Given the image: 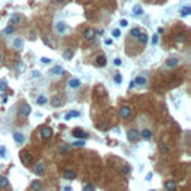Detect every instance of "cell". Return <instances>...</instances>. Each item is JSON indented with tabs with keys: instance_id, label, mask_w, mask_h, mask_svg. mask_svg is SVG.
<instances>
[{
	"instance_id": "bcb514c9",
	"label": "cell",
	"mask_w": 191,
	"mask_h": 191,
	"mask_svg": "<svg viewBox=\"0 0 191 191\" xmlns=\"http://www.w3.org/2000/svg\"><path fill=\"white\" fill-rule=\"evenodd\" d=\"M134 87H136V84H134V81H131V82H130V85H128V88L131 90V88H134Z\"/></svg>"
},
{
	"instance_id": "ba28073f",
	"label": "cell",
	"mask_w": 191,
	"mask_h": 191,
	"mask_svg": "<svg viewBox=\"0 0 191 191\" xmlns=\"http://www.w3.org/2000/svg\"><path fill=\"white\" fill-rule=\"evenodd\" d=\"M33 170H35V175H36V176H42V175L45 173V166H43L42 163H37Z\"/></svg>"
},
{
	"instance_id": "5b68a950",
	"label": "cell",
	"mask_w": 191,
	"mask_h": 191,
	"mask_svg": "<svg viewBox=\"0 0 191 191\" xmlns=\"http://www.w3.org/2000/svg\"><path fill=\"white\" fill-rule=\"evenodd\" d=\"M96 37V30L94 29H87V30H85L84 31V39H85V41H93V39Z\"/></svg>"
},
{
	"instance_id": "ac0fdd59",
	"label": "cell",
	"mask_w": 191,
	"mask_h": 191,
	"mask_svg": "<svg viewBox=\"0 0 191 191\" xmlns=\"http://www.w3.org/2000/svg\"><path fill=\"white\" fill-rule=\"evenodd\" d=\"M14 140L17 143H24V134H21L19 131H15L14 133Z\"/></svg>"
},
{
	"instance_id": "f6af8a7d",
	"label": "cell",
	"mask_w": 191,
	"mask_h": 191,
	"mask_svg": "<svg viewBox=\"0 0 191 191\" xmlns=\"http://www.w3.org/2000/svg\"><path fill=\"white\" fill-rule=\"evenodd\" d=\"M24 69H25V66H24L23 63H19V64H18V70H24Z\"/></svg>"
},
{
	"instance_id": "d590c367",
	"label": "cell",
	"mask_w": 191,
	"mask_h": 191,
	"mask_svg": "<svg viewBox=\"0 0 191 191\" xmlns=\"http://www.w3.org/2000/svg\"><path fill=\"white\" fill-rule=\"evenodd\" d=\"M130 170H131V167H130V166H122L121 172H122L124 175H128V173H130Z\"/></svg>"
},
{
	"instance_id": "f1b7e54d",
	"label": "cell",
	"mask_w": 191,
	"mask_h": 191,
	"mask_svg": "<svg viewBox=\"0 0 191 191\" xmlns=\"http://www.w3.org/2000/svg\"><path fill=\"white\" fill-rule=\"evenodd\" d=\"M47 102H48L47 96H39V97H37V100H36V103H37V104H45Z\"/></svg>"
},
{
	"instance_id": "44dd1931",
	"label": "cell",
	"mask_w": 191,
	"mask_h": 191,
	"mask_svg": "<svg viewBox=\"0 0 191 191\" xmlns=\"http://www.w3.org/2000/svg\"><path fill=\"white\" fill-rule=\"evenodd\" d=\"M169 146H167V145L166 143H160V154L161 155H167L169 154Z\"/></svg>"
},
{
	"instance_id": "74e56055",
	"label": "cell",
	"mask_w": 191,
	"mask_h": 191,
	"mask_svg": "<svg viewBox=\"0 0 191 191\" xmlns=\"http://www.w3.org/2000/svg\"><path fill=\"white\" fill-rule=\"evenodd\" d=\"M112 36H114V37H120L121 36V31L118 30V29H115L114 31H112Z\"/></svg>"
},
{
	"instance_id": "ab89813d",
	"label": "cell",
	"mask_w": 191,
	"mask_h": 191,
	"mask_svg": "<svg viewBox=\"0 0 191 191\" xmlns=\"http://www.w3.org/2000/svg\"><path fill=\"white\" fill-rule=\"evenodd\" d=\"M41 61H42L43 64H49V63H51V58H47V57H42V58H41Z\"/></svg>"
},
{
	"instance_id": "f5cc1de1",
	"label": "cell",
	"mask_w": 191,
	"mask_h": 191,
	"mask_svg": "<svg viewBox=\"0 0 191 191\" xmlns=\"http://www.w3.org/2000/svg\"><path fill=\"white\" fill-rule=\"evenodd\" d=\"M151 191H155V190H151Z\"/></svg>"
},
{
	"instance_id": "3957f363",
	"label": "cell",
	"mask_w": 191,
	"mask_h": 191,
	"mask_svg": "<svg viewBox=\"0 0 191 191\" xmlns=\"http://www.w3.org/2000/svg\"><path fill=\"white\" fill-rule=\"evenodd\" d=\"M72 134H73L76 139H87V137H88V133H87V131H84L82 128H75Z\"/></svg>"
},
{
	"instance_id": "d6a6232c",
	"label": "cell",
	"mask_w": 191,
	"mask_h": 191,
	"mask_svg": "<svg viewBox=\"0 0 191 191\" xmlns=\"http://www.w3.org/2000/svg\"><path fill=\"white\" fill-rule=\"evenodd\" d=\"M14 47H15L17 49H21V47H23L21 39H14Z\"/></svg>"
},
{
	"instance_id": "836d02e7",
	"label": "cell",
	"mask_w": 191,
	"mask_h": 191,
	"mask_svg": "<svg viewBox=\"0 0 191 191\" xmlns=\"http://www.w3.org/2000/svg\"><path fill=\"white\" fill-rule=\"evenodd\" d=\"M114 81H115V84H118V85H120V84L122 82V76H121L120 73H115V76H114Z\"/></svg>"
},
{
	"instance_id": "4316f807",
	"label": "cell",
	"mask_w": 191,
	"mask_h": 191,
	"mask_svg": "<svg viewBox=\"0 0 191 191\" xmlns=\"http://www.w3.org/2000/svg\"><path fill=\"white\" fill-rule=\"evenodd\" d=\"M190 14H191V8H190V6L182 8V11H181V15H182V17H188Z\"/></svg>"
},
{
	"instance_id": "7a4b0ae2",
	"label": "cell",
	"mask_w": 191,
	"mask_h": 191,
	"mask_svg": "<svg viewBox=\"0 0 191 191\" xmlns=\"http://www.w3.org/2000/svg\"><path fill=\"white\" fill-rule=\"evenodd\" d=\"M120 116H121V118H128V116H131V108L127 106V104L121 106V108H120Z\"/></svg>"
},
{
	"instance_id": "4fadbf2b",
	"label": "cell",
	"mask_w": 191,
	"mask_h": 191,
	"mask_svg": "<svg viewBox=\"0 0 191 191\" xmlns=\"http://www.w3.org/2000/svg\"><path fill=\"white\" fill-rule=\"evenodd\" d=\"M30 106H29V104H23V106L21 108H19V115H21V116H27L29 114H30Z\"/></svg>"
},
{
	"instance_id": "60d3db41",
	"label": "cell",
	"mask_w": 191,
	"mask_h": 191,
	"mask_svg": "<svg viewBox=\"0 0 191 191\" xmlns=\"http://www.w3.org/2000/svg\"><path fill=\"white\" fill-rule=\"evenodd\" d=\"M120 25H121V27H127V25H128L127 19H121V21H120Z\"/></svg>"
},
{
	"instance_id": "2e32d148",
	"label": "cell",
	"mask_w": 191,
	"mask_h": 191,
	"mask_svg": "<svg viewBox=\"0 0 191 191\" xmlns=\"http://www.w3.org/2000/svg\"><path fill=\"white\" fill-rule=\"evenodd\" d=\"M139 136H142L143 139H151V137H152V131H151L149 128H145L139 133Z\"/></svg>"
},
{
	"instance_id": "ee69618b",
	"label": "cell",
	"mask_w": 191,
	"mask_h": 191,
	"mask_svg": "<svg viewBox=\"0 0 191 191\" xmlns=\"http://www.w3.org/2000/svg\"><path fill=\"white\" fill-rule=\"evenodd\" d=\"M121 63H122V61L120 60V58H115V61H114V64H115V66H121Z\"/></svg>"
},
{
	"instance_id": "30bf717a",
	"label": "cell",
	"mask_w": 191,
	"mask_h": 191,
	"mask_svg": "<svg viewBox=\"0 0 191 191\" xmlns=\"http://www.w3.org/2000/svg\"><path fill=\"white\" fill-rule=\"evenodd\" d=\"M30 187H31V191H42V188H43L42 182H41V181H37V179H36V181H33Z\"/></svg>"
},
{
	"instance_id": "f907efd6",
	"label": "cell",
	"mask_w": 191,
	"mask_h": 191,
	"mask_svg": "<svg viewBox=\"0 0 191 191\" xmlns=\"http://www.w3.org/2000/svg\"><path fill=\"white\" fill-rule=\"evenodd\" d=\"M54 2H57V3H63L64 0H54Z\"/></svg>"
},
{
	"instance_id": "5bb4252c",
	"label": "cell",
	"mask_w": 191,
	"mask_h": 191,
	"mask_svg": "<svg viewBox=\"0 0 191 191\" xmlns=\"http://www.w3.org/2000/svg\"><path fill=\"white\" fill-rule=\"evenodd\" d=\"M67 85H69V88L75 90V88H78V87L81 85V81H79V79H76V78H73V79H70V81L67 82Z\"/></svg>"
},
{
	"instance_id": "52a82bcc",
	"label": "cell",
	"mask_w": 191,
	"mask_h": 191,
	"mask_svg": "<svg viewBox=\"0 0 191 191\" xmlns=\"http://www.w3.org/2000/svg\"><path fill=\"white\" fill-rule=\"evenodd\" d=\"M64 179H67V181H73L75 178H76V172L75 170H72V169H67V170H64Z\"/></svg>"
},
{
	"instance_id": "484cf974",
	"label": "cell",
	"mask_w": 191,
	"mask_h": 191,
	"mask_svg": "<svg viewBox=\"0 0 191 191\" xmlns=\"http://www.w3.org/2000/svg\"><path fill=\"white\" fill-rule=\"evenodd\" d=\"M140 29H131V31H130V36L131 37H134V39H137V36H139L140 35Z\"/></svg>"
},
{
	"instance_id": "d4e9b609",
	"label": "cell",
	"mask_w": 191,
	"mask_h": 191,
	"mask_svg": "<svg viewBox=\"0 0 191 191\" xmlns=\"http://www.w3.org/2000/svg\"><path fill=\"white\" fill-rule=\"evenodd\" d=\"M9 185V181L6 179V178H3V176H0V188H6Z\"/></svg>"
},
{
	"instance_id": "681fc988",
	"label": "cell",
	"mask_w": 191,
	"mask_h": 191,
	"mask_svg": "<svg viewBox=\"0 0 191 191\" xmlns=\"http://www.w3.org/2000/svg\"><path fill=\"white\" fill-rule=\"evenodd\" d=\"M64 191H72V188L70 187H64Z\"/></svg>"
},
{
	"instance_id": "9a60e30c",
	"label": "cell",
	"mask_w": 191,
	"mask_h": 191,
	"mask_svg": "<svg viewBox=\"0 0 191 191\" xmlns=\"http://www.w3.org/2000/svg\"><path fill=\"white\" fill-rule=\"evenodd\" d=\"M96 64L98 66V67H104V66H106V57H104V55H98L96 58Z\"/></svg>"
},
{
	"instance_id": "7bdbcfd3",
	"label": "cell",
	"mask_w": 191,
	"mask_h": 191,
	"mask_svg": "<svg viewBox=\"0 0 191 191\" xmlns=\"http://www.w3.org/2000/svg\"><path fill=\"white\" fill-rule=\"evenodd\" d=\"M0 157H6V149L2 146V148H0Z\"/></svg>"
},
{
	"instance_id": "83f0119b",
	"label": "cell",
	"mask_w": 191,
	"mask_h": 191,
	"mask_svg": "<svg viewBox=\"0 0 191 191\" xmlns=\"http://www.w3.org/2000/svg\"><path fill=\"white\" fill-rule=\"evenodd\" d=\"M133 14H134V15H142V14H143V9L140 8L139 5H136L134 8H133Z\"/></svg>"
},
{
	"instance_id": "8fae6325",
	"label": "cell",
	"mask_w": 191,
	"mask_h": 191,
	"mask_svg": "<svg viewBox=\"0 0 191 191\" xmlns=\"http://www.w3.org/2000/svg\"><path fill=\"white\" fill-rule=\"evenodd\" d=\"M55 31L57 33H60V35H61V33H64L66 31V23H63V21H58V23H55Z\"/></svg>"
},
{
	"instance_id": "8d00e7d4",
	"label": "cell",
	"mask_w": 191,
	"mask_h": 191,
	"mask_svg": "<svg viewBox=\"0 0 191 191\" xmlns=\"http://www.w3.org/2000/svg\"><path fill=\"white\" fill-rule=\"evenodd\" d=\"M84 191H96V188H94V185L88 184V185H85V187H84Z\"/></svg>"
},
{
	"instance_id": "1f68e13d",
	"label": "cell",
	"mask_w": 191,
	"mask_h": 191,
	"mask_svg": "<svg viewBox=\"0 0 191 191\" xmlns=\"http://www.w3.org/2000/svg\"><path fill=\"white\" fill-rule=\"evenodd\" d=\"M14 31H15V29H14V25L11 24V25H8V27L5 29V35H12Z\"/></svg>"
},
{
	"instance_id": "816d5d0a",
	"label": "cell",
	"mask_w": 191,
	"mask_h": 191,
	"mask_svg": "<svg viewBox=\"0 0 191 191\" xmlns=\"http://www.w3.org/2000/svg\"><path fill=\"white\" fill-rule=\"evenodd\" d=\"M0 61H2V54H0Z\"/></svg>"
},
{
	"instance_id": "b9f144b4",
	"label": "cell",
	"mask_w": 191,
	"mask_h": 191,
	"mask_svg": "<svg viewBox=\"0 0 191 191\" xmlns=\"http://www.w3.org/2000/svg\"><path fill=\"white\" fill-rule=\"evenodd\" d=\"M157 43H158V36L154 35V36H152V45H157Z\"/></svg>"
},
{
	"instance_id": "ffe728a7",
	"label": "cell",
	"mask_w": 191,
	"mask_h": 191,
	"mask_svg": "<svg viewBox=\"0 0 191 191\" xmlns=\"http://www.w3.org/2000/svg\"><path fill=\"white\" fill-rule=\"evenodd\" d=\"M61 103H63V100L60 98V96H55V97H54V98H52V100H51V104H52V106H54V108H58V106H60Z\"/></svg>"
},
{
	"instance_id": "4dcf8cb0",
	"label": "cell",
	"mask_w": 191,
	"mask_h": 191,
	"mask_svg": "<svg viewBox=\"0 0 191 191\" xmlns=\"http://www.w3.org/2000/svg\"><path fill=\"white\" fill-rule=\"evenodd\" d=\"M84 145H85L84 139H78V140H75L73 143H72V146H84Z\"/></svg>"
},
{
	"instance_id": "e0dca14e",
	"label": "cell",
	"mask_w": 191,
	"mask_h": 191,
	"mask_svg": "<svg viewBox=\"0 0 191 191\" xmlns=\"http://www.w3.org/2000/svg\"><path fill=\"white\" fill-rule=\"evenodd\" d=\"M21 21H23V17L19 14H14L11 17V24H19Z\"/></svg>"
},
{
	"instance_id": "e575fe53",
	"label": "cell",
	"mask_w": 191,
	"mask_h": 191,
	"mask_svg": "<svg viewBox=\"0 0 191 191\" xmlns=\"http://www.w3.org/2000/svg\"><path fill=\"white\" fill-rule=\"evenodd\" d=\"M176 42H181V43H184V42H185V35H184V33H181V35H178V36H176Z\"/></svg>"
},
{
	"instance_id": "f546056e",
	"label": "cell",
	"mask_w": 191,
	"mask_h": 191,
	"mask_svg": "<svg viewBox=\"0 0 191 191\" xmlns=\"http://www.w3.org/2000/svg\"><path fill=\"white\" fill-rule=\"evenodd\" d=\"M52 73H54V75H61L63 73V67H61V66H55V67L52 69Z\"/></svg>"
},
{
	"instance_id": "277c9868",
	"label": "cell",
	"mask_w": 191,
	"mask_h": 191,
	"mask_svg": "<svg viewBox=\"0 0 191 191\" xmlns=\"http://www.w3.org/2000/svg\"><path fill=\"white\" fill-rule=\"evenodd\" d=\"M127 137L130 142H136L137 139H139V131H137L136 128H130L128 133H127Z\"/></svg>"
},
{
	"instance_id": "8992f818",
	"label": "cell",
	"mask_w": 191,
	"mask_h": 191,
	"mask_svg": "<svg viewBox=\"0 0 191 191\" xmlns=\"http://www.w3.org/2000/svg\"><path fill=\"white\" fill-rule=\"evenodd\" d=\"M41 136H42V139H49V137H52V128L51 127H43L41 130Z\"/></svg>"
},
{
	"instance_id": "f35d334b",
	"label": "cell",
	"mask_w": 191,
	"mask_h": 191,
	"mask_svg": "<svg viewBox=\"0 0 191 191\" xmlns=\"http://www.w3.org/2000/svg\"><path fill=\"white\" fill-rule=\"evenodd\" d=\"M6 88H8V84H6L5 81H2V82H0V90H2V91H5Z\"/></svg>"
},
{
	"instance_id": "c3c4849f",
	"label": "cell",
	"mask_w": 191,
	"mask_h": 191,
	"mask_svg": "<svg viewBox=\"0 0 191 191\" xmlns=\"http://www.w3.org/2000/svg\"><path fill=\"white\" fill-rule=\"evenodd\" d=\"M39 75H41V73H39V72H33V76H35V78H37Z\"/></svg>"
},
{
	"instance_id": "cb8c5ba5",
	"label": "cell",
	"mask_w": 191,
	"mask_h": 191,
	"mask_svg": "<svg viewBox=\"0 0 191 191\" xmlns=\"http://www.w3.org/2000/svg\"><path fill=\"white\" fill-rule=\"evenodd\" d=\"M63 55H64V60H72V57H73V51H72V49H66Z\"/></svg>"
},
{
	"instance_id": "d6986e66",
	"label": "cell",
	"mask_w": 191,
	"mask_h": 191,
	"mask_svg": "<svg viewBox=\"0 0 191 191\" xmlns=\"http://www.w3.org/2000/svg\"><path fill=\"white\" fill-rule=\"evenodd\" d=\"M179 64V60L178 58H169V60L166 61V66L167 67H175V66Z\"/></svg>"
},
{
	"instance_id": "9c48e42d",
	"label": "cell",
	"mask_w": 191,
	"mask_h": 191,
	"mask_svg": "<svg viewBox=\"0 0 191 191\" xmlns=\"http://www.w3.org/2000/svg\"><path fill=\"white\" fill-rule=\"evenodd\" d=\"M164 188H166V191H176L178 185L175 181H166L164 182Z\"/></svg>"
},
{
	"instance_id": "603a6c76",
	"label": "cell",
	"mask_w": 191,
	"mask_h": 191,
	"mask_svg": "<svg viewBox=\"0 0 191 191\" xmlns=\"http://www.w3.org/2000/svg\"><path fill=\"white\" fill-rule=\"evenodd\" d=\"M134 84H136V85H139V87H143V85L146 84V79H145L143 76H137L136 79H134Z\"/></svg>"
},
{
	"instance_id": "7c38bea8",
	"label": "cell",
	"mask_w": 191,
	"mask_h": 191,
	"mask_svg": "<svg viewBox=\"0 0 191 191\" xmlns=\"http://www.w3.org/2000/svg\"><path fill=\"white\" fill-rule=\"evenodd\" d=\"M137 41H139L140 45H143V47H145V45H146V42H148V35H146L145 31H140V35L137 36Z\"/></svg>"
},
{
	"instance_id": "7dc6e473",
	"label": "cell",
	"mask_w": 191,
	"mask_h": 191,
	"mask_svg": "<svg viewBox=\"0 0 191 191\" xmlns=\"http://www.w3.org/2000/svg\"><path fill=\"white\" fill-rule=\"evenodd\" d=\"M104 43H106V45H112V39H104Z\"/></svg>"
},
{
	"instance_id": "6da1fadb",
	"label": "cell",
	"mask_w": 191,
	"mask_h": 191,
	"mask_svg": "<svg viewBox=\"0 0 191 191\" xmlns=\"http://www.w3.org/2000/svg\"><path fill=\"white\" fill-rule=\"evenodd\" d=\"M19 160H21V163L24 166H31L33 157L30 155V152H27V151H21V152H19Z\"/></svg>"
},
{
	"instance_id": "7402d4cb",
	"label": "cell",
	"mask_w": 191,
	"mask_h": 191,
	"mask_svg": "<svg viewBox=\"0 0 191 191\" xmlns=\"http://www.w3.org/2000/svg\"><path fill=\"white\" fill-rule=\"evenodd\" d=\"M81 114L78 110H72V112H69V114H66V116H64V120H70V118H76V116H79Z\"/></svg>"
}]
</instances>
